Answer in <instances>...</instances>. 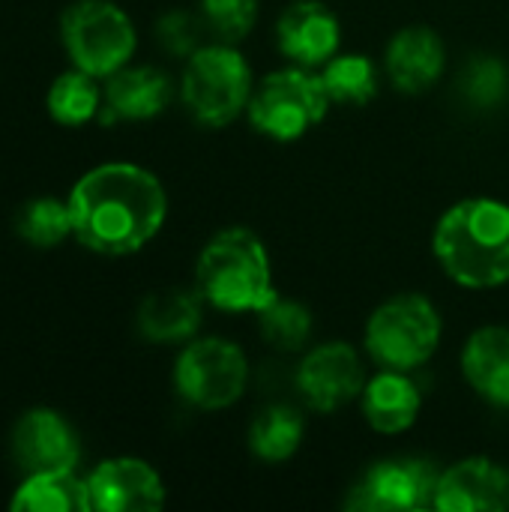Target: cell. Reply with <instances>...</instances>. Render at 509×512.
<instances>
[{
	"mask_svg": "<svg viewBox=\"0 0 509 512\" xmlns=\"http://www.w3.org/2000/svg\"><path fill=\"white\" fill-rule=\"evenodd\" d=\"M72 237L108 258L141 252L165 225L168 195L159 177L132 162H105L69 192Z\"/></svg>",
	"mask_w": 509,
	"mask_h": 512,
	"instance_id": "cell-1",
	"label": "cell"
},
{
	"mask_svg": "<svg viewBox=\"0 0 509 512\" xmlns=\"http://www.w3.org/2000/svg\"><path fill=\"white\" fill-rule=\"evenodd\" d=\"M441 270L462 288H498L509 282V204L465 198L444 210L432 234Z\"/></svg>",
	"mask_w": 509,
	"mask_h": 512,
	"instance_id": "cell-2",
	"label": "cell"
},
{
	"mask_svg": "<svg viewBox=\"0 0 509 512\" xmlns=\"http://www.w3.org/2000/svg\"><path fill=\"white\" fill-rule=\"evenodd\" d=\"M195 288L219 312H261L279 297L264 240L243 228H225L207 240L195 261Z\"/></svg>",
	"mask_w": 509,
	"mask_h": 512,
	"instance_id": "cell-3",
	"label": "cell"
},
{
	"mask_svg": "<svg viewBox=\"0 0 509 512\" xmlns=\"http://www.w3.org/2000/svg\"><path fill=\"white\" fill-rule=\"evenodd\" d=\"M252 90V69L237 45L213 42L186 57L180 99L201 126H231L249 108Z\"/></svg>",
	"mask_w": 509,
	"mask_h": 512,
	"instance_id": "cell-4",
	"label": "cell"
},
{
	"mask_svg": "<svg viewBox=\"0 0 509 512\" xmlns=\"http://www.w3.org/2000/svg\"><path fill=\"white\" fill-rule=\"evenodd\" d=\"M441 333V312L426 294H396L369 315L363 342L381 369L411 372L435 357Z\"/></svg>",
	"mask_w": 509,
	"mask_h": 512,
	"instance_id": "cell-5",
	"label": "cell"
},
{
	"mask_svg": "<svg viewBox=\"0 0 509 512\" xmlns=\"http://www.w3.org/2000/svg\"><path fill=\"white\" fill-rule=\"evenodd\" d=\"M330 105L333 99L321 75L291 63L255 84L246 117L255 132L273 141H297L327 117Z\"/></svg>",
	"mask_w": 509,
	"mask_h": 512,
	"instance_id": "cell-6",
	"label": "cell"
},
{
	"mask_svg": "<svg viewBox=\"0 0 509 512\" xmlns=\"http://www.w3.org/2000/svg\"><path fill=\"white\" fill-rule=\"evenodd\" d=\"M60 39L72 66L96 78H108L123 69L138 48L132 18L111 0L69 3L60 18Z\"/></svg>",
	"mask_w": 509,
	"mask_h": 512,
	"instance_id": "cell-7",
	"label": "cell"
},
{
	"mask_svg": "<svg viewBox=\"0 0 509 512\" xmlns=\"http://www.w3.org/2000/svg\"><path fill=\"white\" fill-rule=\"evenodd\" d=\"M249 384V360L243 348L222 336L189 339L174 363V387L183 402L201 411H225L237 405Z\"/></svg>",
	"mask_w": 509,
	"mask_h": 512,
	"instance_id": "cell-8",
	"label": "cell"
},
{
	"mask_svg": "<svg viewBox=\"0 0 509 512\" xmlns=\"http://www.w3.org/2000/svg\"><path fill=\"white\" fill-rule=\"evenodd\" d=\"M441 471L420 456L381 459L363 471L345 498V510L354 512H414L435 507Z\"/></svg>",
	"mask_w": 509,
	"mask_h": 512,
	"instance_id": "cell-9",
	"label": "cell"
},
{
	"mask_svg": "<svg viewBox=\"0 0 509 512\" xmlns=\"http://www.w3.org/2000/svg\"><path fill=\"white\" fill-rule=\"evenodd\" d=\"M294 384L312 411L318 414L339 411L348 402H354L366 387L363 360L357 348L348 342H324L303 357Z\"/></svg>",
	"mask_w": 509,
	"mask_h": 512,
	"instance_id": "cell-10",
	"label": "cell"
},
{
	"mask_svg": "<svg viewBox=\"0 0 509 512\" xmlns=\"http://www.w3.org/2000/svg\"><path fill=\"white\" fill-rule=\"evenodd\" d=\"M12 459L27 474L75 471L81 444L69 420L51 408H30L12 429Z\"/></svg>",
	"mask_w": 509,
	"mask_h": 512,
	"instance_id": "cell-11",
	"label": "cell"
},
{
	"mask_svg": "<svg viewBox=\"0 0 509 512\" xmlns=\"http://www.w3.org/2000/svg\"><path fill=\"white\" fill-rule=\"evenodd\" d=\"M90 504L99 512H156L165 507V483L156 468L135 456L99 462L90 477Z\"/></svg>",
	"mask_w": 509,
	"mask_h": 512,
	"instance_id": "cell-12",
	"label": "cell"
},
{
	"mask_svg": "<svg viewBox=\"0 0 509 512\" xmlns=\"http://www.w3.org/2000/svg\"><path fill=\"white\" fill-rule=\"evenodd\" d=\"M276 45L294 66L318 69L339 54L342 24L321 0H294L276 21Z\"/></svg>",
	"mask_w": 509,
	"mask_h": 512,
	"instance_id": "cell-13",
	"label": "cell"
},
{
	"mask_svg": "<svg viewBox=\"0 0 509 512\" xmlns=\"http://www.w3.org/2000/svg\"><path fill=\"white\" fill-rule=\"evenodd\" d=\"M509 507V471L486 456H471L441 471L435 510L501 512Z\"/></svg>",
	"mask_w": 509,
	"mask_h": 512,
	"instance_id": "cell-14",
	"label": "cell"
},
{
	"mask_svg": "<svg viewBox=\"0 0 509 512\" xmlns=\"http://www.w3.org/2000/svg\"><path fill=\"white\" fill-rule=\"evenodd\" d=\"M384 66H387L390 84L399 93H411V96L426 93L444 75V66H447L444 39L432 27H423V24L402 27L387 42Z\"/></svg>",
	"mask_w": 509,
	"mask_h": 512,
	"instance_id": "cell-15",
	"label": "cell"
},
{
	"mask_svg": "<svg viewBox=\"0 0 509 512\" xmlns=\"http://www.w3.org/2000/svg\"><path fill=\"white\" fill-rule=\"evenodd\" d=\"M171 78L156 66H123L105 78L102 123L114 120H150L171 102Z\"/></svg>",
	"mask_w": 509,
	"mask_h": 512,
	"instance_id": "cell-16",
	"label": "cell"
},
{
	"mask_svg": "<svg viewBox=\"0 0 509 512\" xmlns=\"http://www.w3.org/2000/svg\"><path fill=\"white\" fill-rule=\"evenodd\" d=\"M462 375L480 399L509 408V327L489 324L468 336L462 348Z\"/></svg>",
	"mask_w": 509,
	"mask_h": 512,
	"instance_id": "cell-17",
	"label": "cell"
},
{
	"mask_svg": "<svg viewBox=\"0 0 509 512\" xmlns=\"http://www.w3.org/2000/svg\"><path fill=\"white\" fill-rule=\"evenodd\" d=\"M204 318V297L189 288H162L141 300L138 306V333L156 345L189 342Z\"/></svg>",
	"mask_w": 509,
	"mask_h": 512,
	"instance_id": "cell-18",
	"label": "cell"
},
{
	"mask_svg": "<svg viewBox=\"0 0 509 512\" xmlns=\"http://www.w3.org/2000/svg\"><path fill=\"white\" fill-rule=\"evenodd\" d=\"M360 399L363 417L378 435L408 432L423 411L420 387L408 378V372L399 369H381L375 378H369Z\"/></svg>",
	"mask_w": 509,
	"mask_h": 512,
	"instance_id": "cell-19",
	"label": "cell"
},
{
	"mask_svg": "<svg viewBox=\"0 0 509 512\" xmlns=\"http://www.w3.org/2000/svg\"><path fill=\"white\" fill-rule=\"evenodd\" d=\"M9 510L15 512H87L90 489L75 471H48V474H27L24 483L15 489Z\"/></svg>",
	"mask_w": 509,
	"mask_h": 512,
	"instance_id": "cell-20",
	"label": "cell"
},
{
	"mask_svg": "<svg viewBox=\"0 0 509 512\" xmlns=\"http://www.w3.org/2000/svg\"><path fill=\"white\" fill-rule=\"evenodd\" d=\"M306 426L300 411H294L291 405H267L264 411L255 414L252 426H249V450L267 462V465H279L288 462L300 444H303Z\"/></svg>",
	"mask_w": 509,
	"mask_h": 512,
	"instance_id": "cell-21",
	"label": "cell"
},
{
	"mask_svg": "<svg viewBox=\"0 0 509 512\" xmlns=\"http://www.w3.org/2000/svg\"><path fill=\"white\" fill-rule=\"evenodd\" d=\"M99 78L84 72V69H69L63 75L54 78V84L48 87V114L54 123L78 129L84 123H90L93 117H99L102 111V90L96 84Z\"/></svg>",
	"mask_w": 509,
	"mask_h": 512,
	"instance_id": "cell-22",
	"label": "cell"
},
{
	"mask_svg": "<svg viewBox=\"0 0 509 512\" xmlns=\"http://www.w3.org/2000/svg\"><path fill=\"white\" fill-rule=\"evenodd\" d=\"M321 81L333 102L363 108L378 96V66L366 54H336L321 66Z\"/></svg>",
	"mask_w": 509,
	"mask_h": 512,
	"instance_id": "cell-23",
	"label": "cell"
},
{
	"mask_svg": "<svg viewBox=\"0 0 509 512\" xmlns=\"http://www.w3.org/2000/svg\"><path fill=\"white\" fill-rule=\"evenodd\" d=\"M15 231L33 249H54V246H60L66 237H72L69 201L54 198V195L30 198L18 210V216H15Z\"/></svg>",
	"mask_w": 509,
	"mask_h": 512,
	"instance_id": "cell-24",
	"label": "cell"
},
{
	"mask_svg": "<svg viewBox=\"0 0 509 512\" xmlns=\"http://www.w3.org/2000/svg\"><path fill=\"white\" fill-rule=\"evenodd\" d=\"M459 96L474 111H495L509 102V66L498 54H474L459 75Z\"/></svg>",
	"mask_w": 509,
	"mask_h": 512,
	"instance_id": "cell-25",
	"label": "cell"
},
{
	"mask_svg": "<svg viewBox=\"0 0 509 512\" xmlns=\"http://www.w3.org/2000/svg\"><path fill=\"white\" fill-rule=\"evenodd\" d=\"M258 333L276 351H303L312 336V312L297 300L276 297L270 306L258 312Z\"/></svg>",
	"mask_w": 509,
	"mask_h": 512,
	"instance_id": "cell-26",
	"label": "cell"
},
{
	"mask_svg": "<svg viewBox=\"0 0 509 512\" xmlns=\"http://www.w3.org/2000/svg\"><path fill=\"white\" fill-rule=\"evenodd\" d=\"M201 18L219 42L237 45L258 24V0H201Z\"/></svg>",
	"mask_w": 509,
	"mask_h": 512,
	"instance_id": "cell-27",
	"label": "cell"
},
{
	"mask_svg": "<svg viewBox=\"0 0 509 512\" xmlns=\"http://www.w3.org/2000/svg\"><path fill=\"white\" fill-rule=\"evenodd\" d=\"M204 27H207L204 18H195L192 12H183V9H171L156 21V39L168 54L192 57L201 48Z\"/></svg>",
	"mask_w": 509,
	"mask_h": 512,
	"instance_id": "cell-28",
	"label": "cell"
}]
</instances>
